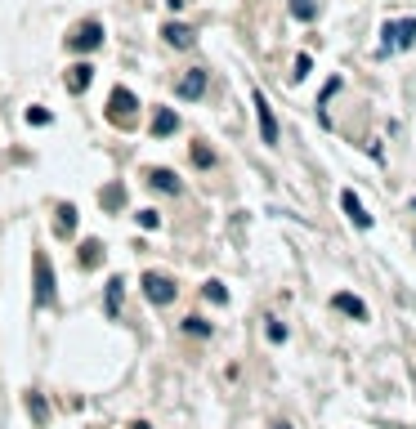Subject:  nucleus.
Listing matches in <instances>:
<instances>
[{"label": "nucleus", "instance_id": "0eeeda50", "mask_svg": "<svg viewBox=\"0 0 416 429\" xmlns=\"http://www.w3.org/2000/svg\"><path fill=\"white\" fill-rule=\"evenodd\" d=\"M332 309L349 313V318H354V322H367V304L358 300V295H349V291H336V295H332Z\"/></svg>", "mask_w": 416, "mask_h": 429}, {"label": "nucleus", "instance_id": "2eb2a0df", "mask_svg": "<svg viewBox=\"0 0 416 429\" xmlns=\"http://www.w3.org/2000/svg\"><path fill=\"white\" fill-rule=\"evenodd\" d=\"M153 188H166V193H179V179H175V170H153Z\"/></svg>", "mask_w": 416, "mask_h": 429}, {"label": "nucleus", "instance_id": "4be33fe9", "mask_svg": "<svg viewBox=\"0 0 416 429\" xmlns=\"http://www.w3.org/2000/svg\"><path fill=\"white\" fill-rule=\"evenodd\" d=\"M184 327H188V331H197V336H211V327H206V322H202V318H188V322H184Z\"/></svg>", "mask_w": 416, "mask_h": 429}, {"label": "nucleus", "instance_id": "b1692460", "mask_svg": "<svg viewBox=\"0 0 416 429\" xmlns=\"http://www.w3.org/2000/svg\"><path fill=\"white\" fill-rule=\"evenodd\" d=\"M269 340H287V327H282V322H269Z\"/></svg>", "mask_w": 416, "mask_h": 429}, {"label": "nucleus", "instance_id": "bb28decb", "mask_svg": "<svg viewBox=\"0 0 416 429\" xmlns=\"http://www.w3.org/2000/svg\"><path fill=\"white\" fill-rule=\"evenodd\" d=\"M412 211H416V202H412Z\"/></svg>", "mask_w": 416, "mask_h": 429}, {"label": "nucleus", "instance_id": "1a4fd4ad", "mask_svg": "<svg viewBox=\"0 0 416 429\" xmlns=\"http://www.w3.org/2000/svg\"><path fill=\"white\" fill-rule=\"evenodd\" d=\"M202 90H206V72H188L179 81V99H202Z\"/></svg>", "mask_w": 416, "mask_h": 429}, {"label": "nucleus", "instance_id": "39448f33", "mask_svg": "<svg viewBox=\"0 0 416 429\" xmlns=\"http://www.w3.org/2000/svg\"><path fill=\"white\" fill-rule=\"evenodd\" d=\"M144 295L157 304V309H162V304L175 300V282H170L166 273H144Z\"/></svg>", "mask_w": 416, "mask_h": 429}, {"label": "nucleus", "instance_id": "9d476101", "mask_svg": "<svg viewBox=\"0 0 416 429\" xmlns=\"http://www.w3.org/2000/svg\"><path fill=\"white\" fill-rule=\"evenodd\" d=\"M175 130H179V117H175L170 108H162V112L153 117V135H157V139H166V135H175Z\"/></svg>", "mask_w": 416, "mask_h": 429}, {"label": "nucleus", "instance_id": "f8f14e48", "mask_svg": "<svg viewBox=\"0 0 416 429\" xmlns=\"http://www.w3.org/2000/svg\"><path fill=\"white\" fill-rule=\"evenodd\" d=\"M90 81H94V68H90V63H77V68H72V76H68V90H72V94H81Z\"/></svg>", "mask_w": 416, "mask_h": 429}, {"label": "nucleus", "instance_id": "ddd939ff", "mask_svg": "<svg viewBox=\"0 0 416 429\" xmlns=\"http://www.w3.org/2000/svg\"><path fill=\"white\" fill-rule=\"evenodd\" d=\"M103 264V246L99 242H85L81 246V269H99Z\"/></svg>", "mask_w": 416, "mask_h": 429}, {"label": "nucleus", "instance_id": "f03ea898", "mask_svg": "<svg viewBox=\"0 0 416 429\" xmlns=\"http://www.w3.org/2000/svg\"><path fill=\"white\" fill-rule=\"evenodd\" d=\"M32 269H36V291H32V300H36V309H45V304L54 300V269H50V260H45L41 251H36Z\"/></svg>", "mask_w": 416, "mask_h": 429}, {"label": "nucleus", "instance_id": "f3484780", "mask_svg": "<svg viewBox=\"0 0 416 429\" xmlns=\"http://www.w3.org/2000/svg\"><path fill=\"white\" fill-rule=\"evenodd\" d=\"M72 224H77V211H72V206H59V233H72Z\"/></svg>", "mask_w": 416, "mask_h": 429}, {"label": "nucleus", "instance_id": "a878e982", "mask_svg": "<svg viewBox=\"0 0 416 429\" xmlns=\"http://www.w3.org/2000/svg\"><path fill=\"white\" fill-rule=\"evenodd\" d=\"M273 429H291V425H273Z\"/></svg>", "mask_w": 416, "mask_h": 429}, {"label": "nucleus", "instance_id": "dca6fc26", "mask_svg": "<svg viewBox=\"0 0 416 429\" xmlns=\"http://www.w3.org/2000/svg\"><path fill=\"white\" fill-rule=\"evenodd\" d=\"M117 309H121V278H112L108 282V318H117Z\"/></svg>", "mask_w": 416, "mask_h": 429}, {"label": "nucleus", "instance_id": "423d86ee", "mask_svg": "<svg viewBox=\"0 0 416 429\" xmlns=\"http://www.w3.org/2000/svg\"><path fill=\"white\" fill-rule=\"evenodd\" d=\"M68 45H72V50H99V45H103V27L90 18V23H81L77 32L68 36Z\"/></svg>", "mask_w": 416, "mask_h": 429}, {"label": "nucleus", "instance_id": "a211bd4d", "mask_svg": "<svg viewBox=\"0 0 416 429\" xmlns=\"http://www.w3.org/2000/svg\"><path fill=\"white\" fill-rule=\"evenodd\" d=\"M206 300H215V304H224V300H229V291H224V286H220V282H206Z\"/></svg>", "mask_w": 416, "mask_h": 429}, {"label": "nucleus", "instance_id": "4468645a", "mask_svg": "<svg viewBox=\"0 0 416 429\" xmlns=\"http://www.w3.org/2000/svg\"><path fill=\"white\" fill-rule=\"evenodd\" d=\"M291 14H296L300 23H314V18H318V0H291Z\"/></svg>", "mask_w": 416, "mask_h": 429}, {"label": "nucleus", "instance_id": "6ab92c4d", "mask_svg": "<svg viewBox=\"0 0 416 429\" xmlns=\"http://www.w3.org/2000/svg\"><path fill=\"white\" fill-rule=\"evenodd\" d=\"M193 161L197 166H215V152L211 148H193Z\"/></svg>", "mask_w": 416, "mask_h": 429}, {"label": "nucleus", "instance_id": "f257e3e1", "mask_svg": "<svg viewBox=\"0 0 416 429\" xmlns=\"http://www.w3.org/2000/svg\"><path fill=\"white\" fill-rule=\"evenodd\" d=\"M381 36H385V41H381V50H376L381 59H385V54H399V50H412V45H416V14L399 18V23H385Z\"/></svg>", "mask_w": 416, "mask_h": 429}, {"label": "nucleus", "instance_id": "9b49d317", "mask_svg": "<svg viewBox=\"0 0 416 429\" xmlns=\"http://www.w3.org/2000/svg\"><path fill=\"white\" fill-rule=\"evenodd\" d=\"M162 36H166L170 45H175V50H188V45H193V32H188L184 23H166V32H162Z\"/></svg>", "mask_w": 416, "mask_h": 429}, {"label": "nucleus", "instance_id": "412c9836", "mask_svg": "<svg viewBox=\"0 0 416 429\" xmlns=\"http://www.w3.org/2000/svg\"><path fill=\"white\" fill-rule=\"evenodd\" d=\"M157 224H162V215H157V211H139V228H157Z\"/></svg>", "mask_w": 416, "mask_h": 429}, {"label": "nucleus", "instance_id": "7ed1b4c3", "mask_svg": "<svg viewBox=\"0 0 416 429\" xmlns=\"http://www.w3.org/2000/svg\"><path fill=\"white\" fill-rule=\"evenodd\" d=\"M135 108H139V99L130 90H112V99H108V121H117V126H130L135 121Z\"/></svg>", "mask_w": 416, "mask_h": 429}, {"label": "nucleus", "instance_id": "6e6552de", "mask_svg": "<svg viewBox=\"0 0 416 429\" xmlns=\"http://www.w3.org/2000/svg\"><path fill=\"white\" fill-rule=\"evenodd\" d=\"M340 206H345V215L354 219L358 228H372V215L363 211V202H358V193H354V188H345V193H340Z\"/></svg>", "mask_w": 416, "mask_h": 429}, {"label": "nucleus", "instance_id": "aec40b11", "mask_svg": "<svg viewBox=\"0 0 416 429\" xmlns=\"http://www.w3.org/2000/svg\"><path fill=\"white\" fill-rule=\"evenodd\" d=\"M309 68H314V59H309V54H300V59H296V81H305Z\"/></svg>", "mask_w": 416, "mask_h": 429}, {"label": "nucleus", "instance_id": "393cba45", "mask_svg": "<svg viewBox=\"0 0 416 429\" xmlns=\"http://www.w3.org/2000/svg\"><path fill=\"white\" fill-rule=\"evenodd\" d=\"M130 429H153V425H144V421H139V425H130Z\"/></svg>", "mask_w": 416, "mask_h": 429}, {"label": "nucleus", "instance_id": "20e7f679", "mask_svg": "<svg viewBox=\"0 0 416 429\" xmlns=\"http://www.w3.org/2000/svg\"><path fill=\"white\" fill-rule=\"evenodd\" d=\"M251 99H255V117H260V139L269 143V148H278V117H273V108H269V99H264V90H255Z\"/></svg>", "mask_w": 416, "mask_h": 429}, {"label": "nucleus", "instance_id": "5701e85b", "mask_svg": "<svg viewBox=\"0 0 416 429\" xmlns=\"http://www.w3.org/2000/svg\"><path fill=\"white\" fill-rule=\"evenodd\" d=\"M27 121H32V126H45V121H50V112H45V108H32V112H27Z\"/></svg>", "mask_w": 416, "mask_h": 429}]
</instances>
